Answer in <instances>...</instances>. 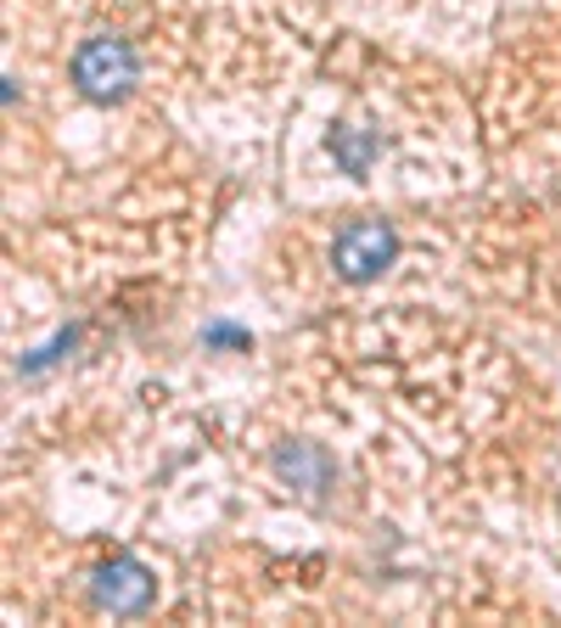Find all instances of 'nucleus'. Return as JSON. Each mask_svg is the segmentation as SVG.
<instances>
[{
  "label": "nucleus",
  "instance_id": "nucleus-3",
  "mask_svg": "<svg viewBox=\"0 0 561 628\" xmlns=\"http://www.w3.org/2000/svg\"><path fill=\"white\" fill-rule=\"evenodd\" d=\"M96 595H102V606H113V612H140L152 601V578L140 572L135 561H113L102 578H96Z\"/></svg>",
  "mask_w": 561,
  "mask_h": 628
},
{
  "label": "nucleus",
  "instance_id": "nucleus-2",
  "mask_svg": "<svg viewBox=\"0 0 561 628\" xmlns=\"http://www.w3.org/2000/svg\"><path fill=\"white\" fill-rule=\"evenodd\" d=\"M388 259H393V230H388V225H377V219L348 225V230L337 236V270H343L348 281L377 275Z\"/></svg>",
  "mask_w": 561,
  "mask_h": 628
},
{
  "label": "nucleus",
  "instance_id": "nucleus-1",
  "mask_svg": "<svg viewBox=\"0 0 561 628\" xmlns=\"http://www.w3.org/2000/svg\"><path fill=\"white\" fill-rule=\"evenodd\" d=\"M73 79H79L84 95L107 102V95H118L135 79V52H129L124 39H90L84 52L73 57Z\"/></svg>",
  "mask_w": 561,
  "mask_h": 628
}]
</instances>
